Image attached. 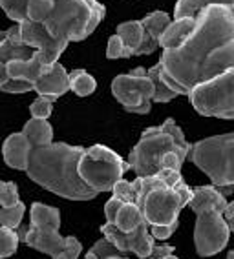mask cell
Wrapping results in <instances>:
<instances>
[{
  "instance_id": "1",
  "label": "cell",
  "mask_w": 234,
  "mask_h": 259,
  "mask_svg": "<svg viewBox=\"0 0 234 259\" xmlns=\"http://www.w3.org/2000/svg\"><path fill=\"white\" fill-rule=\"evenodd\" d=\"M161 79L178 95H188L234 68V13L230 6L212 4L200 11L196 28L178 50H163Z\"/></svg>"
},
{
  "instance_id": "2",
  "label": "cell",
  "mask_w": 234,
  "mask_h": 259,
  "mask_svg": "<svg viewBox=\"0 0 234 259\" xmlns=\"http://www.w3.org/2000/svg\"><path fill=\"white\" fill-rule=\"evenodd\" d=\"M86 148L66 143L33 146L28 162V177L48 192L70 201H92L97 192L79 176V161Z\"/></svg>"
},
{
  "instance_id": "3",
  "label": "cell",
  "mask_w": 234,
  "mask_h": 259,
  "mask_svg": "<svg viewBox=\"0 0 234 259\" xmlns=\"http://www.w3.org/2000/svg\"><path fill=\"white\" fill-rule=\"evenodd\" d=\"M132 186L136 195L134 203L139 206L150 227L178 223L181 208L192 199V188L183 181L181 171L169 168L155 176L136 177Z\"/></svg>"
},
{
  "instance_id": "4",
  "label": "cell",
  "mask_w": 234,
  "mask_h": 259,
  "mask_svg": "<svg viewBox=\"0 0 234 259\" xmlns=\"http://www.w3.org/2000/svg\"><path fill=\"white\" fill-rule=\"evenodd\" d=\"M190 146L176 120L167 119L161 126H150L141 134V139L128 155V162L137 177L155 176L161 170V161L169 153H178L187 159Z\"/></svg>"
},
{
  "instance_id": "5",
  "label": "cell",
  "mask_w": 234,
  "mask_h": 259,
  "mask_svg": "<svg viewBox=\"0 0 234 259\" xmlns=\"http://www.w3.org/2000/svg\"><path fill=\"white\" fill-rule=\"evenodd\" d=\"M106 15L97 0H55V8L44 20V28L62 44L81 42L95 31Z\"/></svg>"
},
{
  "instance_id": "6",
  "label": "cell",
  "mask_w": 234,
  "mask_h": 259,
  "mask_svg": "<svg viewBox=\"0 0 234 259\" xmlns=\"http://www.w3.org/2000/svg\"><path fill=\"white\" fill-rule=\"evenodd\" d=\"M214 186H234V132L194 143L188 157Z\"/></svg>"
},
{
  "instance_id": "7",
  "label": "cell",
  "mask_w": 234,
  "mask_h": 259,
  "mask_svg": "<svg viewBox=\"0 0 234 259\" xmlns=\"http://www.w3.org/2000/svg\"><path fill=\"white\" fill-rule=\"evenodd\" d=\"M132 170L130 162L104 144H94L85 150L79 161V176L97 194L112 192L117 181Z\"/></svg>"
},
{
  "instance_id": "8",
  "label": "cell",
  "mask_w": 234,
  "mask_h": 259,
  "mask_svg": "<svg viewBox=\"0 0 234 259\" xmlns=\"http://www.w3.org/2000/svg\"><path fill=\"white\" fill-rule=\"evenodd\" d=\"M187 97L200 115L234 119V68L209 82L198 84Z\"/></svg>"
},
{
  "instance_id": "9",
  "label": "cell",
  "mask_w": 234,
  "mask_h": 259,
  "mask_svg": "<svg viewBox=\"0 0 234 259\" xmlns=\"http://www.w3.org/2000/svg\"><path fill=\"white\" fill-rule=\"evenodd\" d=\"M112 95L128 113L146 115L154 99V84L148 77V70L139 66L127 75H117L112 80Z\"/></svg>"
},
{
  "instance_id": "10",
  "label": "cell",
  "mask_w": 234,
  "mask_h": 259,
  "mask_svg": "<svg viewBox=\"0 0 234 259\" xmlns=\"http://www.w3.org/2000/svg\"><path fill=\"white\" fill-rule=\"evenodd\" d=\"M196 227H194V246L200 257H211L220 254L229 245L230 228L223 219L221 210H203L196 213Z\"/></svg>"
},
{
  "instance_id": "11",
  "label": "cell",
  "mask_w": 234,
  "mask_h": 259,
  "mask_svg": "<svg viewBox=\"0 0 234 259\" xmlns=\"http://www.w3.org/2000/svg\"><path fill=\"white\" fill-rule=\"evenodd\" d=\"M101 232H103V236L108 241H112L121 254L132 252L139 259H148L150 254H152V248L155 245L154 236L150 234L148 223H145L143 227H139L134 232H121L113 223L106 221L101 227Z\"/></svg>"
},
{
  "instance_id": "12",
  "label": "cell",
  "mask_w": 234,
  "mask_h": 259,
  "mask_svg": "<svg viewBox=\"0 0 234 259\" xmlns=\"http://www.w3.org/2000/svg\"><path fill=\"white\" fill-rule=\"evenodd\" d=\"M20 35H22L24 46L33 48L35 51L43 53L44 64H55L59 62V57L62 55V51L66 50V44L55 40V38L46 31L43 24L31 22V20H24L20 22Z\"/></svg>"
},
{
  "instance_id": "13",
  "label": "cell",
  "mask_w": 234,
  "mask_h": 259,
  "mask_svg": "<svg viewBox=\"0 0 234 259\" xmlns=\"http://www.w3.org/2000/svg\"><path fill=\"white\" fill-rule=\"evenodd\" d=\"M33 90L38 93V97H44L48 101L55 102L70 90V73L61 62L50 64L44 68L43 75L33 84Z\"/></svg>"
},
{
  "instance_id": "14",
  "label": "cell",
  "mask_w": 234,
  "mask_h": 259,
  "mask_svg": "<svg viewBox=\"0 0 234 259\" xmlns=\"http://www.w3.org/2000/svg\"><path fill=\"white\" fill-rule=\"evenodd\" d=\"M115 35L121 37L125 42V46L132 51V55H150L158 50V42L146 33L145 26L141 20H128V22H121L117 26Z\"/></svg>"
},
{
  "instance_id": "15",
  "label": "cell",
  "mask_w": 234,
  "mask_h": 259,
  "mask_svg": "<svg viewBox=\"0 0 234 259\" xmlns=\"http://www.w3.org/2000/svg\"><path fill=\"white\" fill-rule=\"evenodd\" d=\"M20 241H24L33 250H38L46 255L55 257L66 246V237L59 234V230H48V228L26 227L19 232Z\"/></svg>"
},
{
  "instance_id": "16",
  "label": "cell",
  "mask_w": 234,
  "mask_h": 259,
  "mask_svg": "<svg viewBox=\"0 0 234 259\" xmlns=\"http://www.w3.org/2000/svg\"><path fill=\"white\" fill-rule=\"evenodd\" d=\"M35 50L24 46L22 35H20V24H15L13 28L0 31V62L10 64L11 60H26L31 59Z\"/></svg>"
},
{
  "instance_id": "17",
  "label": "cell",
  "mask_w": 234,
  "mask_h": 259,
  "mask_svg": "<svg viewBox=\"0 0 234 259\" xmlns=\"http://www.w3.org/2000/svg\"><path fill=\"white\" fill-rule=\"evenodd\" d=\"M31 143L26 139L22 132L19 134H11L2 144V157L4 162L13 170L26 171L29 162V153H31Z\"/></svg>"
},
{
  "instance_id": "18",
  "label": "cell",
  "mask_w": 234,
  "mask_h": 259,
  "mask_svg": "<svg viewBox=\"0 0 234 259\" xmlns=\"http://www.w3.org/2000/svg\"><path fill=\"white\" fill-rule=\"evenodd\" d=\"M227 204H229L227 197L214 185H209V186L192 188V199L188 203V206H190V210L194 213H200L203 210H211V208L223 212L227 208Z\"/></svg>"
},
{
  "instance_id": "19",
  "label": "cell",
  "mask_w": 234,
  "mask_h": 259,
  "mask_svg": "<svg viewBox=\"0 0 234 259\" xmlns=\"http://www.w3.org/2000/svg\"><path fill=\"white\" fill-rule=\"evenodd\" d=\"M44 64L43 53L41 51H35L31 59L26 60H11L8 64V73L13 80H26L29 84H35L38 80V77L43 75Z\"/></svg>"
},
{
  "instance_id": "20",
  "label": "cell",
  "mask_w": 234,
  "mask_h": 259,
  "mask_svg": "<svg viewBox=\"0 0 234 259\" xmlns=\"http://www.w3.org/2000/svg\"><path fill=\"white\" fill-rule=\"evenodd\" d=\"M196 28V19L194 17H183V19H174L165 29L160 38V46L163 50H178L183 42L190 37V33Z\"/></svg>"
},
{
  "instance_id": "21",
  "label": "cell",
  "mask_w": 234,
  "mask_h": 259,
  "mask_svg": "<svg viewBox=\"0 0 234 259\" xmlns=\"http://www.w3.org/2000/svg\"><path fill=\"white\" fill-rule=\"evenodd\" d=\"M29 227L59 230L61 228V212L55 206L33 203L31 208H29Z\"/></svg>"
},
{
  "instance_id": "22",
  "label": "cell",
  "mask_w": 234,
  "mask_h": 259,
  "mask_svg": "<svg viewBox=\"0 0 234 259\" xmlns=\"http://www.w3.org/2000/svg\"><path fill=\"white\" fill-rule=\"evenodd\" d=\"M22 134L31 143V146H48L53 143V128L48 119H31L24 124Z\"/></svg>"
},
{
  "instance_id": "23",
  "label": "cell",
  "mask_w": 234,
  "mask_h": 259,
  "mask_svg": "<svg viewBox=\"0 0 234 259\" xmlns=\"http://www.w3.org/2000/svg\"><path fill=\"white\" fill-rule=\"evenodd\" d=\"M145 223V215H143V212H141L136 203H123V206L117 212L113 225L121 232H134L139 227H143Z\"/></svg>"
},
{
  "instance_id": "24",
  "label": "cell",
  "mask_w": 234,
  "mask_h": 259,
  "mask_svg": "<svg viewBox=\"0 0 234 259\" xmlns=\"http://www.w3.org/2000/svg\"><path fill=\"white\" fill-rule=\"evenodd\" d=\"M212 4L234 6V0H178L176 8H174V19H183V17H194L196 19L200 11Z\"/></svg>"
},
{
  "instance_id": "25",
  "label": "cell",
  "mask_w": 234,
  "mask_h": 259,
  "mask_svg": "<svg viewBox=\"0 0 234 259\" xmlns=\"http://www.w3.org/2000/svg\"><path fill=\"white\" fill-rule=\"evenodd\" d=\"M97 88V82L88 71L85 70H73L70 71V90L79 95V97H88L95 92Z\"/></svg>"
},
{
  "instance_id": "26",
  "label": "cell",
  "mask_w": 234,
  "mask_h": 259,
  "mask_svg": "<svg viewBox=\"0 0 234 259\" xmlns=\"http://www.w3.org/2000/svg\"><path fill=\"white\" fill-rule=\"evenodd\" d=\"M141 22L145 26L146 33L160 44L161 35H163L165 29L169 28V24L172 20H170V15L165 13V11H152L150 15H146L145 19H141Z\"/></svg>"
},
{
  "instance_id": "27",
  "label": "cell",
  "mask_w": 234,
  "mask_h": 259,
  "mask_svg": "<svg viewBox=\"0 0 234 259\" xmlns=\"http://www.w3.org/2000/svg\"><path fill=\"white\" fill-rule=\"evenodd\" d=\"M148 77H150V80H152V84H154V99H152V101L169 102V101H172V99L178 97V93L174 92V90H170L169 86L165 84V80L161 79V64L160 62L150 68Z\"/></svg>"
},
{
  "instance_id": "28",
  "label": "cell",
  "mask_w": 234,
  "mask_h": 259,
  "mask_svg": "<svg viewBox=\"0 0 234 259\" xmlns=\"http://www.w3.org/2000/svg\"><path fill=\"white\" fill-rule=\"evenodd\" d=\"M20 243L19 232L8 227H0V259L11 257Z\"/></svg>"
},
{
  "instance_id": "29",
  "label": "cell",
  "mask_w": 234,
  "mask_h": 259,
  "mask_svg": "<svg viewBox=\"0 0 234 259\" xmlns=\"http://www.w3.org/2000/svg\"><path fill=\"white\" fill-rule=\"evenodd\" d=\"M24 213H26V204L19 203L15 206H10V208H0V227H8V228H17L20 227L22 223Z\"/></svg>"
},
{
  "instance_id": "30",
  "label": "cell",
  "mask_w": 234,
  "mask_h": 259,
  "mask_svg": "<svg viewBox=\"0 0 234 259\" xmlns=\"http://www.w3.org/2000/svg\"><path fill=\"white\" fill-rule=\"evenodd\" d=\"M113 255H121V252L117 250V246L112 241H108L103 236V239L95 241V245L86 252V259H106L113 257Z\"/></svg>"
},
{
  "instance_id": "31",
  "label": "cell",
  "mask_w": 234,
  "mask_h": 259,
  "mask_svg": "<svg viewBox=\"0 0 234 259\" xmlns=\"http://www.w3.org/2000/svg\"><path fill=\"white\" fill-rule=\"evenodd\" d=\"M26 2L28 0H0V8L15 24L26 20Z\"/></svg>"
},
{
  "instance_id": "32",
  "label": "cell",
  "mask_w": 234,
  "mask_h": 259,
  "mask_svg": "<svg viewBox=\"0 0 234 259\" xmlns=\"http://www.w3.org/2000/svg\"><path fill=\"white\" fill-rule=\"evenodd\" d=\"M19 203L20 197L17 185H15L13 181H10V183L0 181V208H10V206H15V204Z\"/></svg>"
},
{
  "instance_id": "33",
  "label": "cell",
  "mask_w": 234,
  "mask_h": 259,
  "mask_svg": "<svg viewBox=\"0 0 234 259\" xmlns=\"http://www.w3.org/2000/svg\"><path fill=\"white\" fill-rule=\"evenodd\" d=\"M106 57L108 59H128V57H134V55H132V51L125 46V42L121 40L119 35H112V37L108 38Z\"/></svg>"
},
{
  "instance_id": "34",
  "label": "cell",
  "mask_w": 234,
  "mask_h": 259,
  "mask_svg": "<svg viewBox=\"0 0 234 259\" xmlns=\"http://www.w3.org/2000/svg\"><path fill=\"white\" fill-rule=\"evenodd\" d=\"M52 111H53V102L44 97H37L31 102V106H29V113L35 119H48V117L52 115Z\"/></svg>"
},
{
  "instance_id": "35",
  "label": "cell",
  "mask_w": 234,
  "mask_h": 259,
  "mask_svg": "<svg viewBox=\"0 0 234 259\" xmlns=\"http://www.w3.org/2000/svg\"><path fill=\"white\" fill-rule=\"evenodd\" d=\"M81 252H83L81 241L73 236H68L66 237V246L62 248V252H59L53 259H79Z\"/></svg>"
},
{
  "instance_id": "36",
  "label": "cell",
  "mask_w": 234,
  "mask_h": 259,
  "mask_svg": "<svg viewBox=\"0 0 234 259\" xmlns=\"http://www.w3.org/2000/svg\"><path fill=\"white\" fill-rule=\"evenodd\" d=\"M112 195L117 197V199L125 201V203H134V199H136V195H134V186H132V183L127 179L117 181L115 186H113V190H112Z\"/></svg>"
},
{
  "instance_id": "37",
  "label": "cell",
  "mask_w": 234,
  "mask_h": 259,
  "mask_svg": "<svg viewBox=\"0 0 234 259\" xmlns=\"http://www.w3.org/2000/svg\"><path fill=\"white\" fill-rule=\"evenodd\" d=\"M178 227H179V221L172 223V225H154V227H150V234L154 236V239L165 241L178 230Z\"/></svg>"
},
{
  "instance_id": "38",
  "label": "cell",
  "mask_w": 234,
  "mask_h": 259,
  "mask_svg": "<svg viewBox=\"0 0 234 259\" xmlns=\"http://www.w3.org/2000/svg\"><path fill=\"white\" fill-rule=\"evenodd\" d=\"M123 203H125V201L117 199V197H113V195H112V199L106 201V204H104V215H106V221L108 223L115 221L117 212H119V208L123 206Z\"/></svg>"
},
{
  "instance_id": "39",
  "label": "cell",
  "mask_w": 234,
  "mask_h": 259,
  "mask_svg": "<svg viewBox=\"0 0 234 259\" xmlns=\"http://www.w3.org/2000/svg\"><path fill=\"white\" fill-rule=\"evenodd\" d=\"M170 254H174V246L163 243V245H154L150 257H152V259H163V257H167V255H170Z\"/></svg>"
},
{
  "instance_id": "40",
  "label": "cell",
  "mask_w": 234,
  "mask_h": 259,
  "mask_svg": "<svg viewBox=\"0 0 234 259\" xmlns=\"http://www.w3.org/2000/svg\"><path fill=\"white\" fill-rule=\"evenodd\" d=\"M223 219L227 221V225H229L230 232H234V201H230V203L227 204V208L223 210Z\"/></svg>"
},
{
  "instance_id": "41",
  "label": "cell",
  "mask_w": 234,
  "mask_h": 259,
  "mask_svg": "<svg viewBox=\"0 0 234 259\" xmlns=\"http://www.w3.org/2000/svg\"><path fill=\"white\" fill-rule=\"evenodd\" d=\"M106 259H130V257H125V255H113V257H106Z\"/></svg>"
},
{
  "instance_id": "42",
  "label": "cell",
  "mask_w": 234,
  "mask_h": 259,
  "mask_svg": "<svg viewBox=\"0 0 234 259\" xmlns=\"http://www.w3.org/2000/svg\"><path fill=\"white\" fill-rule=\"evenodd\" d=\"M227 259H234V250H229V254H227Z\"/></svg>"
},
{
  "instance_id": "43",
  "label": "cell",
  "mask_w": 234,
  "mask_h": 259,
  "mask_svg": "<svg viewBox=\"0 0 234 259\" xmlns=\"http://www.w3.org/2000/svg\"><path fill=\"white\" fill-rule=\"evenodd\" d=\"M163 259H178L174 254H170V255H167V257H163Z\"/></svg>"
},
{
  "instance_id": "44",
  "label": "cell",
  "mask_w": 234,
  "mask_h": 259,
  "mask_svg": "<svg viewBox=\"0 0 234 259\" xmlns=\"http://www.w3.org/2000/svg\"><path fill=\"white\" fill-rule=\"evenodd\" d=\"M148 259H152V257H148Z\"/></svg>"
}]
</instances>
